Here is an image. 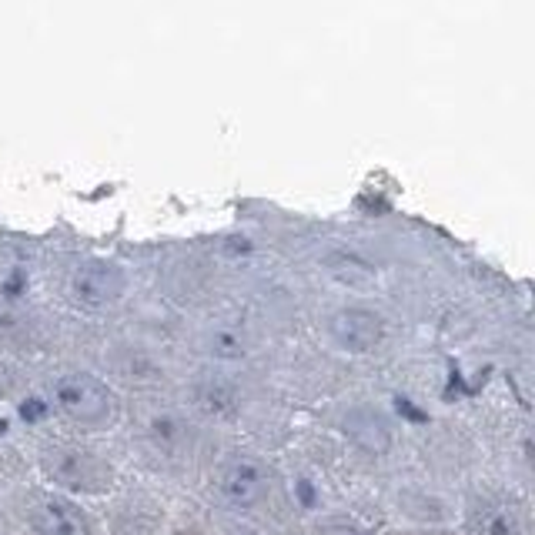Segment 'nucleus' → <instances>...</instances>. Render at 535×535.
Returning a JSON list of instances; mask_svg holds the SVG:
<instances>
[{
  "instance_id": "nucleus-1",
  "label": "nucleus",
  "mask_w": 535,
  "mask_h": 535,
  "mask_svg": "<svg viewBox=\"0 0 535 535\" xmlns=\"http://www.w3.org/2000/svg\"><path fill=\"white\" fill-rule=\"evenodd\" d=\"M54 402L67 418H74L77 425H87V428L107 425L114 418V412H118L111 388H107L104 382H97L94 375H84V372L57 378Z\"/></svg>"
},
{
  "instance_id": "nucleus-2",
  "label": "nucleus",
  "mask_w": 535,
  "mask_h": 535,
  "mask_svg": "<svg viewBox=\"0 0 535 535\" xmlns=\"http://www.w3.org/2000/svg\"><path fill=\"white\" fill-rule=\"evenodd\" d=\"M214 492L231 509H255L268 495V475L255 459H231L214 472Z\"/></svg>"
},
{
  "instance_id": "nucleus-3",
  "label": "nucleus",
  "mask_w": 535,
  "mask_h": 535,
  "mask_svg": "<svg viewBox=\"0 0 535 535\" xmlns=\"http://www.w3.org/2000/svg\"><path fill=\"white\" fill-rule=\"evenodd\" d=\"M124 288H128V278L111 261H87L71 275V295L84 308L114 305L124 295Z\"/></svg>"
},
{
  "instance_id": "nucleus-4",
  "label": "nucleus",
  "mask_w": 535,
  "mask_h": 535,
  "mask_svg": "<svg viewBox=\"0 0 535 535\" xmlns=\"http://www.w3.org/2000/svg\"><path fill=\"white\" fill-rule=\"evenodd\" d=\"M44 462H47V472L61 485H67V489L97 492L111 482V469H107L101 459H94L91 452H81V449H51Z\"/></svg>"
},
{
  "instance_id": "nucleus-5",
  "label": "nucleus",
  "mask_w": 535,
  "mask_h": 535,
  "mask_svg": "<svg viewBox=\"0 0 535 535\" xmlns=\"http://www.w3.org/2000/svg\"><path fill=\"white\" fill-rule=\"evenodd\" d=\"M328 332L348 352H372L385 338V321L368 308H342L328 321Z\"/></svg>"
},
{
  "instance_id": "nucleus-6",
  "label": "nucleus",
  "mask_w": 535,
  "mask_h": 535,
  "mask_svg": "<svg viewBox=\"0 0 535 535\" xmlns=\"http://www.w3.org/2000/svg\"><path fill=\"white\" fill-rule=\"evenodd\" d=\"M27 515L41 535H91V519L61 495H34Z\"/></svg>"
},
{
  "instance_id": "nucleus-7",
  "label": "nucleus",
  "mask_w": 535,
  "mask_h": 535,
  "mask_svg": "<svg viewBox=\"0 0 535 535\" xmlns=\"http://www.w3.org/2000/svg\"><path fill=\"white\" fill-rule=\"evenodd\" d=\"M325 268H328V275L338 278L348 288H372L375 285V268L358 255H348V251H328Z\"/></svg>"
},
{
  "instance_id": "nucleus-8",
  "label": "nucleus",
  "mask_w": 535,
  "mask_h": 535,
  "mask_svg": "<svg viewBox=\"0 0 535 535\" xmlns=\"http://www.w3.org/2000/svg\"><path fill=\"white\" fill-rule=\"evenodd\" d=\"M472 529L475 535H522L519 519L509 505L502 502H482L472 512Z\"/></svg>"
},
{
  "instance_id": "nucleus-9",
  "label": "nucleus",
  "mask_w": 535,
  "mask_h": 535,
  "mask_svg": "<svg viewBox=\"0 0 535 535\" xmlns=\"http://www.w3.org/2000/svg\"><path fill=\"white\" fill-rule=\"evenodd\" d=\"M325 535H365L362 529H358L355 522H345V519H332L325 525Z\"/></svg>"
},
{
  "instance_id": "nucleus-10",
  "label": "nucleus",
  "mask_w": 535,
  "mask_h": 535,
  "mask_svg": "<svg viewBox=\"0 0 535 535\" xmlns=\"http://www.w3.org/2000/svg\"><path fill=\"white\" fill-rule=\"evenodd\" d=\"M178 535H194V532H178Z\"/></svg>"
}]
</instances>
